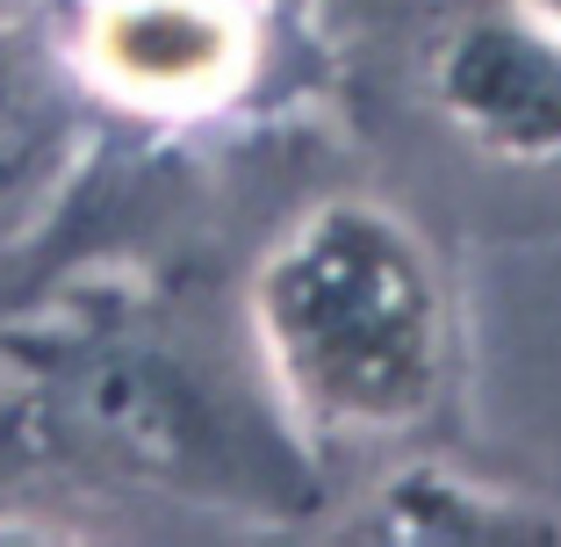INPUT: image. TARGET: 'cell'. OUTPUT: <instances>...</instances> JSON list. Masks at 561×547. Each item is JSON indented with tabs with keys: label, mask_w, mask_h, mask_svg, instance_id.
Returning <instances> with one entry per match:
<instances>
[{
	"label": "cell",
	"mask_w": 561,
	"mask_h": 547,
	"mask_svg": "<svg viewBox=\"0 0 561 547\" xmlns=\"http://www.w3.org/2000/svg\"><path fill=\"white\" fill-rule=\"evenodd\" d=\"M526 8H533V15H540V22H547V30H554V36H561V0H526Z\"/></svg>",
	"instance_id": "277c9868"
},
{
	"label": "cell",
	"mask_w": 561,
	"mask_h": 547,
	"mask_svg": "<svg viewBox=\"0 0 561 547\" xmlns=\"http://www.w3.org/2000/svg\"><path fill=\"white\" fill-rule=\"evenodd\" d=\"M87 50L116 94L145 109H202L245 72L252 22L238 0H101Z\"/></svg>",
	"instance_id": "7a4b0ae2"
},
{
	"label": "cell",
	"mask_w": 561,
	"mask_h": 547,
	"mask_svg": "<svg viewBox=\"0 0 561 547\" xmlns=\"http://www.w3.org/2000/svg\"><path fill=\"white\" fill-rule=\"evenodd\" d=\"M260 332L317 425L397 432L439 403L446 310L417 238L381 209H324L274 252Z\"/></svg>",
	"instance_id": "6da1fadb"
},
{
	"label": "cell",
	"mask_w": 561,
	"mask_h": 547,
	"mask_svg": "<svg viewBox=\"0 0 561 547\" xmlns=\"http://www.w3.org/2000/svg\"><path fill=\"white\" fill-rule=\"evenodd\" d=\"M446 109L512 159H561V36L540 15H496L454 44Z\"/></svg>",
	"instance_id": "3957f363"
}]
</instances>
